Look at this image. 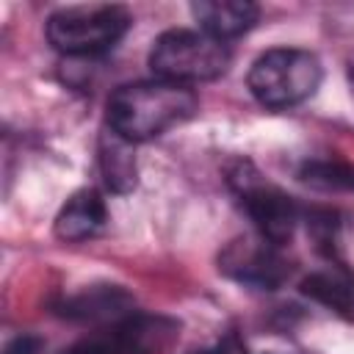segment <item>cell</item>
I'll list each match as a JSON object with an SVG mask.
<instances>
[{
  "mask_svg": "<svg viewBox=\"0 0 354 354\" xmlns=\"http://www.w3.org/2000/svg\"><path fill=\"white\" fill-rule=\"evenodd\" d=\"M116 354H169L180 337V321L169 315L130 313L111 329Z\"/></svg>",
  "mask_w": 354,
  "mask_h": 354,
  "instance_id": "cell-7",
  "label": "cell"
},
{
  "mask_svg": "<svg viewBox=\"0 0 354 354\" xmlns=\"http://www.w3.org/2000/svg\"><path fill=\"white\" fill-rule=\"evenodd\" d=\"M149 66L160 80L191 86L216 80L230 66V50L221 39L205 30L174 28L155 39L149 50Z\"/></svg>",
  "mask_w": 354,
  "mask_h": 354,
  "instance_id": "cell-2",
  "label": "cell"
},
{
  "mask_svg": "<svg viewBox=\"0 0 354 354\" xmlns=\"http://www.w3.org/2000/svg\"><path fill=\"white\" fill-rule=\"evenodd\" d=\"M105 202L94 188H83L77 194H72L66 199V205L58 210L55 216V235L61 241H86L91 235H97L105 224Z\"/></svg>",
  "mask_w": 354,
  "mask_h": 354,
  "instance_id": "cell-10",
  "label": "cell"
},
{
  "mask_svg": "<svg viewBox=\"0 0 354 354\" xmlns=\"http://www.w3.org/2000/svg\"><path fill=\"white\" fill-rule=\"evenodd\" d=\"M230 188L241 199L243 210L257 227V235L268 238L271 243L282 246L290 241L296 224H299V205L271 185L252 163L241 160L230 169Z\"/></svg>",
  "mask_w": 354,
  "mask_h": 354,
  "instance_id": "cell-5",
  "label": "cell"
},
{
  "mask_svg": "<svg viewBox=\"0 0 354 354\" xmlns=\"http://www.w3.org/2000/svg\"><path fill=\"white\" fill-rule=\"evenodd\" d=\"M41 351V340L33 335H17L14 340H8L3 354H39Z\"/></svg>",
  "mask_w": 354,
  "mask_h": 354,
  "instance_id": "cell-15",
  "label": "cell"
},
{
  "mask_svg": "<svg viewBox=\"0 0 354 354\" xmlns=\"http://www.w3.org/2000/svg\"><path fill=\"white\" fill-rule=\"evenodd\" d=\"M301 293L310 296L313 301L324 304L326 310L354 321V288L340 279L337 274H326V271H315L310 277L301 279Z\"/></svg>",
  "mask_w": 354,
  "mask_h": 354,
  "instance_id": "cell-12",
  "label": "cell"
},
{
  "mask_svg": "<svg viewBox=\"0 0 354 354\" xmlns=\"http://www.w3.org/2000/svg\"><path fill=\"white\" fill-rule=\"evenodd\" d=\"M133 17L124 6L91 3L66 6L47 19V39L66 55H97L111 50L130 28Z\"/></svg>",
  "mask_w": 354,
  "mask_h": 354,
  "instance_id": "cell-4",
  "label": "cell"
},
{
  "mask_svg": "<svg viewBox=\"0 0 354 354\" xmlns=\"http://www.w3.org/2000/svg\"><path fill=\"white\" fill-rule=\"evenodd\" d=\"M348 80H351V91H354V64H351V72H348Z\"/></svg>",
  "mask_w": 354,
  "mask_h": 354,
  "instance_id": "cell-16",
  "label": "cell"
},
{
  "mask_svg": "<svg viewBox=\"0 0 354 354\" xmlns=\"http://www.w3.org/2000/svg\"><path fill=\"white\" fill-rule=\"evenodd\" d=\"M191 14L205 33L227 41L254 28L260 8L249 0H199L191 6Z\"/></svg>",
  "mask_w": 354,
  "mask_h": 354,
  "instance_id": "cell-9",
  "label": "cell"
},
{
  "mask_svg": "<svg viewBox=\"0 0 354 354\" xmlns=\"http://www.w3.org/2000/svg\"><path fill=\"white\" fill-rule=\"evenodd\" d=\"M58 354H116V346H113V337L111 332H100V335H91V337H83V340H75L72 346L61 348Z\"/></svg>",
  "mask_w": 354,
  "mask_h": 354,
  "instance_id": "cell-14",
  "label": "cell"
},
{
  "mask_svg": "<svg viewBox=\"0 0 354 354\" xmlns=\"http://www.w3.org/2000/svg\"><path fill=\"white\" fill-rule=\"evenodd\" d=\"M246 83L260 105L293 108L321 86V61L299 47H277L252 64Z\"/></svg>",
  "mask_w": 354,
  "mask_h": 354,
  "instance_id": "cell-3",
  "label": "cell"
},
{
  "mask_svg": "<svg viewBox=\"0 0 354 354\" xmlns=\"http://www.w3.org/2000/svg\"><path fill=\"white\" fill-rule=\"evenodd\" d=\"M196 111V94L188 86L169 80H141L116 88L108 100V130L130 144L149 141L169 127L191 119Z\"/></svg>",
  "mask_w": 354,
  "mask_h": 354,
  "instance_id": "cell-1",
  "label": "cell"
},
{
  "mask_svg": "<svg viewBox=\"0 0 354 354\" xmlns=\"http://www.w3.org/2000/svg\"><path fill=\"white\" fill-rule=\"evenodd\" d=\"M58 313L77 321H122L133 313V299L119 285H94L58 304Z\"/></svg>",
  "mask_w": 354,
  "mask_h": 354,
  "instance_id": "cell-8",
  "label": "cell"
},
{
  "mask_svg": "<svg viewBox=\"0 0 354 354\" xmlns=\"http://www.w3.org/2000/svg\"><path fill=\"white\" fill-rule=\"evenodd\" d=\"M299 177L321 191H354V166L346 160H329V158L304 160Z\"/></svg>",
  "mask_w": 354,
  "mask_h": 354,
  "instance_id": "cell-13",
  "label": "cell"
},
{
  "mask_svg": "<svg viewBox=\"0 0 354 354\" xmlns=\"http://www.w3.org/2000/svg\"><path fill=\"white\" fill-rule=\"evenodd\" d=\"M218 268L230 279L260 290H274L288 277V263L279 254V246L263 235H243L227 243L218 257Z\"/></svg>",
  "mask_w": 354,
  "mask_h": 354,
  "instance_id": "cell-6",
  "label": "cell"
},
{
  "mask_svg": "<svg viewBox=\"0 0 354 354\" xmlns=\"http://www.w3.org/2000/svg\"><path fill=\"white\" fill-rule=\"evenodd\" d=\"M100 169L105 177V185L113 194H127L136 188L138 166L133 155V144L113 130H105L100 138Z\"/></svg>",
  "mask_w": 354,
  "mask_h": 354,
  "instance_id": "cell-11",
  "label": "cell"
},
{
  "mask_svg": "<svg viewBox=\"0 0 354 354\" xmlns=\"http://www.w3.org/2000/svg\"><path fill=\"white\" fill-rule=\"evenodd\" d=\"M194 354H210V351H194Z\"/></svg>",
  "mask_w": 354,
  "mask_h": 354,
  "instance_id": "cell-17",
  "label": "cell"
}]
</instances>
